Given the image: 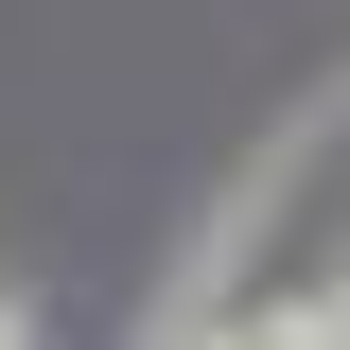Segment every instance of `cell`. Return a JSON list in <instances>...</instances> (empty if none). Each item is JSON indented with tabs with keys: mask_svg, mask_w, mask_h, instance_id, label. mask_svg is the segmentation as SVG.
Returning <instances> with one entry per match:
<instances>
[{
	"mask_svg": "<svg viewBox=\"0 0 350 350\" xmlns=\"http://www.w3.org/2000/svg\"><path fill=\"white\" fill-rule=\"evenodd\" d=\"M193 350H298V315H228V333H193Z\"/></svg>",
	"mask_w": 350,
	"mask_h": 350,
	"instance_id": "1",
	"label": "cell"
},
{
	"mask_svg": "<svg viewBox=\"0 0 350 350\" xmlns=\"http://www.w3.org/2000/svg\"><path fill=\"white\" fill-rule=\"evenodd\" d=\"M298 350H350V280H333V298H315V315H298Z\"/></svg>",
	"mask_w": 350,
	"mask_h": 350,
	"instance_id": "2",
	"label": "cell"
},
{
	"mask_svg": "<svg viewBox=\"0 0 350 350\" xmlns=\"http://www.w3.org/2000/svg\"><path fill=\"white\" fill-rule=\"evenodd\" d=\"M0 350H18V298H0Z\"/></svg>",
	"mask_w": 350,
	"mask_h": 350,
	"instance_id": "3",
	"label": "cell"
}]
</instances>
